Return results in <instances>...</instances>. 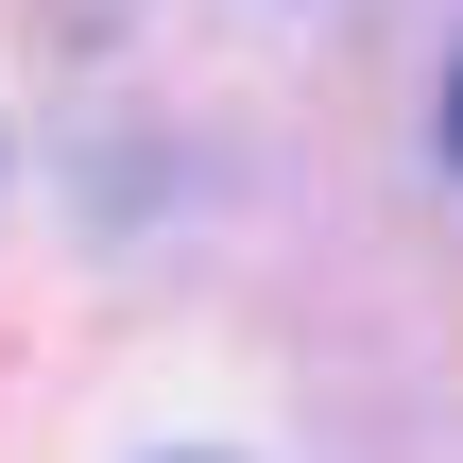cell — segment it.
Segmentation results:
<instances>
[{"mask_svg": "<svg viewBox=\"0 0 463 463\" xmlns=\"http://www.w3.org/2000/svg\"><path fill=\"white\" fill-rule=\"evenodd\" d=\"M447 172H463V69H447Z\"/></svg>", "mask_w": 463, "mask_h": 463, "instance_id": "1", "label": "cell"}]
</instances>
